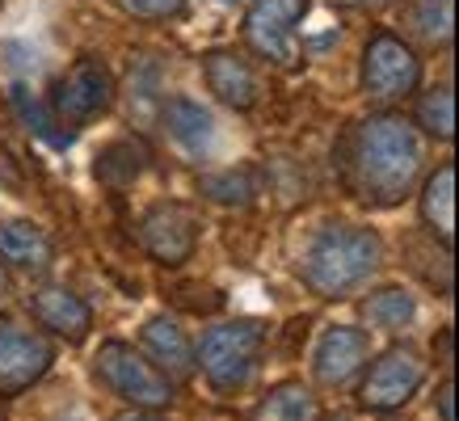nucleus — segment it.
Masks as SVG:
<instances>
[{"instance_id": "nucleus-5", "label": "nucleus", "mask_w": 459, "mask_h": 421, "mask_svg": "<svg viewBox=\"0 0 459 421\" xmlns=\"http://www.w3.org/2000/svg\"><path fill=\"white\" fill-rule=\"evenodd\" d=\"M421 81V59L396 34H376L362 51V89L371 101H401Z\"/></svg>"}, {"instance_id": "nucleus-25", "label": "nucleus", "mask_w": 459, "mask_h": 421, "mask_svg": "<svg viewBox=\"0 0 459 421\" xmlns=\"http://www.w3.org/2000/svg\"><path fill=\"white\" fill-rule=\"evenodd\" d=\"M126 13H135V17H148V21H165V17L181 13V4L186 0H118Z\"/></svg>"}, {"instance_id": "nucleus-11", "label": "nucleus", "mask_w": 459, "mask_h": 421, "mask_svg": "<svg viewBox=\"0 0 459 421\" xmlns=\"http://www.w3.org/2000/svg\"><path fill=\"white\" fill-rule=\"evenodd\" d=\"M367 354H371V337L362 333V329L337 324L316 346V375L325 379V383H333V388L337 383H350V379L362 371Z\"/></svg>"}, {"instance_id": "nucleus-4", "label": "nucleus", "mask_w": 459, "mask_h": 421, "mask_svg": "<svg viewBox=\"0 0 459 421\" xmlns=\"http://www.w3.org/2000/svg\"><path fill=\"white\" fill-rule=\"evenodd\" d=\"M98 379L114 396L131 400L135 408H165L173 405V383L160 366L123 346V341H106L98 350Z\"/></svg>"}, {"instance_id": "nucleus-18", "label": "nucleus", "mask_w": 459, "mask_h": 421, "mask_svg": "<svg viewBox=\"0 0 459 421\" xmlns=\"http://www.w3.org/2000/svg\"><path fill=\"white\" fill-rule=\"evenodd\" d=\"M249 421H320V400L304 383H279V388H270L262 405L253 408Z\"/></svg>"}, {"instance_id": "nucleus-7", "label": "nucleus", "mask_w": 459, "mask_h": 421, "mask_svg": "<svg viewBox=\"0 0 459 421\" xmlns=\"http://www.w3.org/2000/svg\"><path fill=\"white\" fill-rule=\"evenodd\" d=\"M114 101V76L101 59H81L72 64L68 76L56 81L51 93V114L59 118V126H81L89 118H98L106 106Z\"/></svg>"}, {"instance_id": "nucleus-13", "label": "nucleus", "mask_w": 459, "mask_h": 421, "mask_svg": "<svg viewBox=\"0 0 459 421\" xmlns=\"http://www.w3.org/2000/svg\"><path fill=\"white\" fill-rule=\"evenodd\" d=\"M203 72H207L211 93L223 106H232V110H253L257 106V76L237 51H211L203 59Z\"/></svg>"}, {"instance_id": "nucleus-15", "label": "nucleus", "mask_w": 459, "mask_h": 421, "mask_svg": "<svg viewBox=\"0 0 459 421\" xmlns=\"http://www.w3.org/2000/svg\"><path fill=\"white\" fill-rule=\"evenodd\" d=\"M165 123H169V135L186 148L190 156H207L211 152V140H215V123L211 114L190 98H169L165 101Z\"/></svg>"}, {"instance_id": "nucleus-26", "label": "nucleus", "mask_w": 459, "mask_h": 421, "mask_svg": "<svg viewBox=\"0 0 459 421\" xmlns=\"http://www.w3.org/2000/svg\"><path fill=\"white\" fill-rule=\"evenodd\" d=\"M0 182L4 185H22V168H17V160L13 156H9V148H0Z\"/></svg>"}, {"instance_id": "nucleus-10", "label": "nucleus", "mask_w": 459, "mask_h": 421, "mask_svg": "<svg viewBox=\"0 0 459 421\" xmlns=\"http://www.w3.org/2000/svg\"><path fill=\"white\" fill-rule=\"evenodd\" d=\"M426 379V363H421L413 350H388L371 366V375L362 383V405L376 408V413H388V408H401L409 396L421 388Z\"/></svg>"}, {"instance_id": "nucleus-16", "label": "nucleus", "mask_w": 459, "mask_h": 421, "mask_svg": "<svg viewBox=\"0 0 459 421\" xmlns=\"http://www.w3.org/2000/svg\"><path fill=\"white\" fill-rule=\"evenodd\" d=\"M143 346H148V354L160 363L165 375L186 379L190 371H195V350H190V341H186V333H181L173 321H165V316L148 321V329H143Z\"/></svg>"}, {"instance_id": "nucleus-27", "label": "nucleus", "mask_w": 459, "mask_h": 421, "mask_svg": "<svg viewBox=\"0 0 459 421\" xmlns=\"http://www.w3.org/2000/svg\"><path fill=\"white\" fill-rule=\"evenodd\" d=\"M438 408H443V421H455V405H451V383H443V392H438Z\"/></svg>"}, {"instance_id": "nucleus-22", "label": "nucleus", "mask_w": 459, "mask_h": 421, "mask_svg": "<svg viewBox=\"0 0 459 421\" xmlns=\"http://www.w3.org/2000/svg\"><path fill=\"white\" fill-rule=\"evenodd\" d=\"M404 21L409 30L426 42H451V0H413L404 9Z\"/></svg>"}, {"instance_id": "nucleus-3", "label": "nucleus", "mask_w": 459, "mask_h": 421, "mask_svg": "<svg viewBox=\"0 0 459 421\" xmlns=\"http://www.w3.org/2000/svg\"><path fill=\"white\" fill-rule=\"evenodd\" d=\"M262 341H265V333L257 321H232V324L211 329L203 337V346H198V363H203V375L211 379V388L215 392L245 388V379L253 375Z\"/></svg>"}, {"instance_id": "nucleus-24", "label": "nucleus", "mask_w": 459, "mask_h": 421, "mask_svg": "<svg viewBox=\"0 0 459 421\" xmlns=\"http://www.w3.org/2000/svg\"><path fill=\"white\" fill-rule=\"evenodd\" d=\"M418 123L430 131L434 140H451L455 135V98H451V89H430L426 98L418 101Z\"/></svg>"}, {"instance_id": "nucleus-6", "label": "nucleus", "mask_w": 459, "mask_h": 421, "mask_svg": "<svg viewBox=\"0 0 459 421\" xmlns=\"http://www.w3.org/2000/svg\"><path fill=\"white\" fill-rule=\"evenodd\" d=\"M307 13V0H253L245 17V42L253 51L279 68L299 64V42H295V21Z\"/></svg>"}, {"instance_id": "nucleus-20", "label": "nucleus", "mask_w": 459, "mask_h": 421, "mask_svg": "<svg viewBox=\"0 0 459 421\" xmlns=\"http://www.w3.org/2000/svg\"><path fill=\"white\" fill-rule=\"evenodd\" d=\"M362 316L371 321V329H384V333H401L404 324L418 316V304L413 295L401 291V287H388V291H376L367 304H362Z\"/></svg>"}, {"instance_id": "nucleus-28", "label": "nucleus", "mask_w": 459, "mask_h": 421, "mask_svg": "<svg viewBox=\"0 0 459 421\" xmlns=\"http://www.w3.org/2000/svg\"><path fill=\"white\" fill-rule=\"evenodd\" d=\"M337 9H379V4H388V0H333Z\"/></svg>"}, {"instance_id": "nucleus-9", "label": "nucleus", "mask_w": 459, "mask_h": 421, "mask_svg": "<svg viewBox=\"0 0 459 421\" xmlns=\"http://www.w3.org/2000/svg\"><path fill=\"white\" fill-rule=\"evenodd\" d=\"M140 240L160 266H181V262H190V253L198 245V224L186 207L160 202L140 219Z\"/></svg>"}, {"instance_id": "nucleus-8", "label": "nucleus", "mask_w": 459, "mask_h": 421, "mask_svg": "<svg viewBox=\"0 0 459 421\" xmlns=\"http://www.w3.org/2000/svg\"><path fill=\"white\" fill-rule=\"evenodd\" d=\"M56 350L34 329H22L17 321H0V396L26 392L30 383L51 366Z\"/></svg>"}, {"instance_id": "nucleus-12", "label": "nucleus", "mask_w": 459, "mask_h": 421, "mask_svg": "<svg viewBox=\"0 0 459 421\" xmlns=\"http://www.w3.org/2000/svg\"><path fill=\"white\" fill-rule=\"evenodd\" d=\"M30 308H34L42 329L68 337V341H84L89 329H93V316L84 308V299L64 291V287H39V291L30 295Z\"/></svg>"}, {"instance_id": "nucleus-14", "label": "nucleus", "mask_w": 459, "mask_h": 421, "mask_svg": "<svg viewBox=\"0 0 459 421\" xmlns=\"http://www.w3.org/2000/svg\"><path fill=\"white\" fill-rule=\"evenodd\" d=\"M0 257L22 274H42L51 266L56 249H51V236L42 228L26 224V219H9V224H0Z\"/></svg>"}, {"instance_id": "nucleus-2", "label": "nucleus", "mask_w": 459, "mask_h": 421, "mask_svg": "<svg viewBox=\"0 0 459 421\" xmlns=\"http://www.w3.org/2000/svg\"><path fill=\"white\" fill-rule=\"evenodd\" d=\"M384 245L371 228H354V224H333L316 232V240L304 253V282L320 299H342L354 287L376 274Z\"/></svg>"}, {"instance_id": "nucleus-23", "label": "nucleus", "mask_w": 459, "mask_h": 421, "mask_svg": "<svg viewBox=\"0 0 459 421\" xmlns=\"http://www.w3.org/2000/svg\"><path fill=\"white\" fill-rule=\"evenodd\" d=\"M203 194L223 202V207H245L257 194V185H253L249 168H223V173H207L203 177Z\"/></svg>"}, {"instance_id": "nucleus-17", "label": "nucleus", "mask_w": 459, "mask_h": 421, "mask_svg": "<svg viewBox=\"0 0 459 421\" xmlns=\"http://www.w3.org/2000/svg\"><path fill=\"white\" fill-rule=\"evenodd\" d=\"M421 215H426V224H430L434 236L443 240V249H451V240H455V168L451 165H443L430 182H426Z\"/></svg>"}, {"instance_id": "nucleus-21", "label": "nucleus", "mask_w": 459, "mask_h": 421, "mask_svg": "<svg viewBox=\"0 0 459 421\" xmlns=\"http://www.w3.org/2000/svg\"><path fill=\"white\" fill-rule=\"evenodd\" d=\"M9 98H13L17 118H22V123H26L30 131L39 135V140H47L51 148H68V143H72L68 131H59V118L47 110V106H42L34 93H30L26 84H13V89H9Z\"/></svg>"}, {"instance_id": "nucleus-29", "label": "nucleus", "mask_w": 459, "mask_h": 421, "mask_svg": "<svg viewBox=\"0 0 459 421\" xmlns=\"http://www.w3.org/2000/svg\"><path fill=\"white\" fill-rule=\"evenodd\" d=\"M114 421H160V417H152V408H135V413H123V417H114Z\"/></svg>"}, {"instance_id": "nucleus-19", "label": "nucleus", "mask_w": 459, "mask_h": 421, "mask_svg": "<svg viewBox=\"0 0 459 421\" xmlns=\"http://www.w3.org/2000/svg\"><path fill=\"white\" fill-rule=\"evenodd\" d=\"M148 148L140 140H114L110 148H101L98 156V182L106 185H131L148 168Z\"/></svg>"}, {"instance_id": "nucleus-1", "label": "nucleus", "mask_w": 459, "mask_h": 421, "mask_svg": "<svg viewBox=\"0 0 459 421\" xmlns=\"http://www.w3.org/2000/svg\"><path fill=\"white\" fill-rule=\"evenodd\" d=\"M342 156L346 185L371 207H396L421 173L418 131L396 114H371L367 123H359Z\"/></svg>"}]
</instances>
